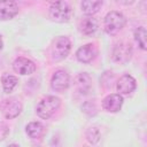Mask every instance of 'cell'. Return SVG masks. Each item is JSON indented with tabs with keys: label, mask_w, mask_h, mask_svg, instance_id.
I'll use <instances>...</instances> for the list:
<instances>
[{
	"label": "cell",
	"mask_w": 147,
	"mask_h": 147,
	"mask_svg": "<svg viewBox=\"0 0 147 147\" xmlns=\"http://www.w3.org/2000/svg\"><path fill=\"white\" fill-rule=\"evenodd\" d=\"M61 105L60 98L55 95H47L39 101L36 107L37 115L42 119H48L59 108Z\"/></svg>",
	"instance_id": "cell-1"
},
{
	"label": "cell",
	"mask_w": 147,
	"mask_h": 147,
	"mask_svg": "<svg viewBox=\"0 0 147 147\" xmlns=\"http://www.w3.org/2000/svg\"><path fill=\"white\" fill-rule=\"evenodd\" d=\"M125 23H126V18L122 13L111 10L105 16V22H103L105 31L108 34H116L118 31H121L124 28Z\"/></svg>",
	"instance_id": "cell-2"
},
{
	"label": "cell",
	"mask_w": 147,
	"mask_h": 147,
	"mask_svg": "<svg viewBox=\"0 0 147 147\" xmlns=\"http://www.w3.org/2000/svg\"><path fill=\"white\" fill-rule=\"evenodd\" d=\"M48 15L52 21L57 22V23H64L71 18L72 10H71V7L67 2L60 1V2L51 5Z\"/></svg>",
	"instance_id": "cell-3"
},
{
	"label": "cell",
	"mask_w": 147,
	"mask_h": 147,
	"mask_svg": "<svg viewBox=\"0 0 147 147\" xmlns=\"http://www.w3.org/2000/svg\"><path fill=\"white\" fill-rule=\"evenodd\" d=\"M71 49V41L68 37L65 36H59L52 47V55L55 61H61L68 56Z\"/></svg>",
	"instance_id": "cell-4"
},
{
	"label": "cell",
	"mask_w": 147,
	"mask_h": 147,
	"mask_svg": "<svg viewBox=\"0 0 147 147\" xmlns=\"http://www.w3.org/2000/svg\"><path fill=\"white\" fill-rule=\"evenodd\" d=\"M0 109L2 115L7 118V119H13L15 117H17L23 109V106L21 103V101L16 98H7L3 99L1 105H0Z\"/></svg>",
	"instance_id": "cell-5"
},
{
	"label": "cell",
	"mask_w": 147,
	"mask_h": 147,
	"mask_svg": "<svg viewBox=\"0 0 147 147\" xmlns=\"http://www.w3.org/2000/svg\"><path fill=\"white\" fill-rule=\"evenodd\" d=\"M132 57V47L130 44L119 41L117 42L113 51H111V59L119 63V64H125L127 63Z\"/></svg>",
	"instance_id": "cell-6"
},
{
	"label": "cell",
	"mask_w": 147,
	"mask_h": 147,
	"mask_svg": "<svg viewBox=\"0 0 147 147\" xmlns=\"http://www.w3.org/2000/svg\"><path fill=\"white\" fill-rule=\"evenodd\" d=\"M69 85H70V77L65 70L59 69L53 74L51 79V86L54 91L63 92L69 87Z\"/></svg>",
	"instance_id": "cell-7"
},
{
	"label": "cell",
	"mask_w": 147,
	"mask_h": 147,
	"mask_svg": "<svg viewBox=\"0 0 147 147\" xmlns=\"http://www.w3.org/2000/svg\"><path fill=\"white\" fill-rule=\"evenodd\" d=\"M116 88L121 95H129L137 88V82L131 75L125 74L116 82Z\"/></svg>",
	"instance_id": "cell-8"
},
{
	"label": "cell",
	"mask_w": 147,
	"mask_h": 147,
	"mask_svg": "<svg viewBox=\"0 0 147 147\" xmlns=\"http://www.w3.org/2000/svg\"><path fill=\"white\" fill-rule=\"evenodd\" d=\"M13 69L16 74L25 76V75H31L36 71V64L33 61H31L28 57H17L13 62Z\"/></svg>",
	"instance_id": "cell-9"
},
{
	"label": "cell",
	"mask_w": 147,
	"mask_h": 147,
	"mask_svg": "<svg viewBox=\"0 0 147 147\" xmlns=\"http://www.w3.org/2000/svg\"><path fill=\"white\" fill-rule=\"evenodd\" d=\"M18 13V5L15 0H0V20L8 21Z\"/></svg>",
	"instance_id": "cell-10"
},
{
	"label": "cell",
	"mask_w": 147,
	"mask_h": 147,
	"mask_svg": "<svg viewBox=\"0 0 147 147\" xmlns=\"http://www.w3.org/2000/svg\"><path fill=\"white\" fill-rule=\"evenodd\" d=\"M123 105V96L119 93L108 94L102 100V108L108 113H117L121 110Z\"/></svg>",
	"instance_id": "cell-11"
},
{
	"label": "cell",
	"mask_w": 147,
	"mask_h": 147,
	"mask_svg": "<svg viewBox=\"0 0 147 147\" xmlns=\"http://www.w3.org/2000/svg\"><path fill=\"white\" fill-rule=\"evenodd\" d=\"M96 53V48L93 44H86L77 49L76 57L82 63H90L95 59Z\"/></svg>",
	"instance_id": "cell-12"
},
{
	"label": "cell",
	"mask_w": 147,
	"mask_h": 147,
	"mask_svg": "<svg viewBox=\"0 0 147 147\" xmlns=\"http://www.w3.org/2000/svg\"><path fill=\"white\" fill-rule=\"evenodd\" d=\"M79 30L85 36H93L98 30V22L92 15H86L79 22Z\"/></svg>",
	"instance_id": "cell-13"
},
{
	"label": "cell",
	"mask_w": 147,
	"mask_h": 147,
	"mask_svg": "<svg viewBox=\"0 0 147 147\" xmlns=\"http://www.w3.org/2000/svg\"><path fill=\"white\" fill-rule=\"evenodd\" d=\"M75 84L79 93L87 94L92 88V78L87 72H80L76 76Z\"/></svg>",
	"instance_id": "cell-14"
},
{
	"label": "cell",
	"mask_w": 147,
	"mask_h": 147,
	"mask_svg": "<svg viewBox=\"0 0 147 147\" xmlns=\"http://www.w3.org/2000/svg\"><path fill=\"white\" fill-rule=\"evenodd\" d=\"M25 132L26 134L31 138V139H39L44 136L45 133V127L40 122H30L26 127H25Z\"/></svg>",
	"instance_id": "cell-15"
},
{
	"label": "cell",
	"mask_w": 147,
	"mask_h": 147,
	"mask_svg": "<svg viewBox=\"0 0 147 147\" xmlns=\"http://www.w3.org/2000/svg\"><path fill=\"white\" fill-rule=\"evenodd\" d=\"M103 3V0H83L82 1V10L86 15H94L99 11Z\"/></svg>",
	"instance_id": "cell-16"
},
{
	"label": "cell",
	"mask_w": 147,
	"mask_h": 147,
	"mask_svg": "<svg viewBox=\"0 0 147 147\" xmlns=\"http://www.w3.org/2000/svg\"><path fill=\"white\" fill-rule=\"evenodd\" d=\"M1 83H2V87H3V91L5 93L9 94L14 91V88L17 86V83H18V79L16 76L14 75H9V74H5L2 75L1 77Z\"/></svg>",
	"instance_id": "cell-17"
},
{
	"label": "cell",
	"mask_w": 147,
	"mask_h": 147,
	"mask_svg": "<svg viewBox=\"0 0 147 147\" xmlns=\"http://www.w3.org/2000/svg\"><path fill=\"white\" fill-rule=\"evenodd\" d=\"M146 29L144 26H138L134 30V40L137 41L138 46L142 49L146 51L147 48V44H146Z\"/></svg>",
	"instance_id": "cell-18"
},
{
	"label": "cell",
	"mask_w": 147,
	"mask_h": 147,
	"mask_svg": "<svg viewBox=\"0 0 147 147\" xmlns=\"http://www.w3.org/2000/svg\"><path fill=\"white\" fill-rule=\"evenodd\" d=\"M85 136H86V140H87L90 144H92V145L98 144L99 140H100V138H101L100 131H99V129L95 127V126L88 127L87 131H86V133H85Z\"/></svg>",
	"instance_id": "cell-19"
},
{
	"label": "cell",
	"mask_w": 147,
	"mask_h": 147,
	"mask_svg": "<svg viewBox=\"0 0 147 147\" xmlns=\"http://www.w3.org/2000/svg\"><path fill=\"white\" fill-rule=\"evenodd\" d=\"M82 110H83L85 114H87L88 116H94V115L96 114V107H95L94 102H91V101L85 102V103L83 105V107H82Z\"/></svg>",
	"instance_id": "cell-20"
},
{
	"label": "cell",
	"mask_w": 147,
	"mask_h": 147,
	"mask_svg": "<svg viewBox=\"0 0 147 147\" xmlns=\"http://www.w3.org/2000/svg\"><path fill=\"white\" fill-rule=\"evenodd\" d=\"M9 133V129L8 126L3 123V122H0V140H3Z\"/></svg>",
	"instance_id": "cell-21"
},
{
	"label": "cell",
	"mask_w": 147,
	"mask_h": 147,
	"mask_svg": "<svg viewBox=\"0 0 147 147\" xmlns=\"http://www.w3.org/2000/svg\"><path fill=\"white\" fill-rule=\"evenodd\" d=\"M117 3H121V5H124V6H129V5H132L136 0H115Z\"/></svg>",
	"instance_id": "cell-22"
},
{
	"label": "cell",
	"mask_w": 147,
	"mask_h": 147,
	"mask_svg": "<svg viewBox=\"0 0 147 147\" xmlns=\"http://www.w3.org/2000/svg\"><path fill=\"white\" fill-rule=\"evenodd\" d=\"M46 2H49L51 5L52 3H56V2H60V1H62V0H45Z\"/></svg>",
	"instance_id": "cell-23"
},
{
	"label": "cell",
	"mask_w": 147,
	"mask_h": 147,
	"mask_svg": "<svg viewBox=\"0 0 147 147\" xmlns=\"http://www.w3.org/2000/svg\"><path fill=\"white\" fill-rule=\"evenodd\" d=\"M2 47H3V42H2V39H1V37H0V51L2 49Z\"/></svg>",
	"instance_id": "cell-24"
}]
</instances>
